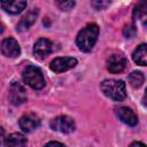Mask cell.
Instances as JSON below:
<instances>
[{
  "label": "cell",
  "instance_id": "1",
  "mask_svg": "<svg viewBox=\"0 0 147 147\" xmlns=\"http://www.w3.org/2000/svg\"><path fill=\"white\" fill-rule=\"evenodd\" d=\"M98 36L99 26L95 23H90L78 32L76 37V45L82 52H90L95 45Z\"/></svg>",
  "mask_w": 147,
  "mask_h": 147
},
{
  "label": "cell",
  "instance_id": "2",
  "mask_svg": "<svg viewBox=\"0 0 147 147\" xmlns=\"http://www.w3.org/2000/svg\"><path fill=\"white\" fill-rule=\"evenodd\" d=\"M103 94L115 101H122L126 96L125 83L117 79H106L100 85Z\"/></svg>",
  "mask_w": 147,
  "mask_h": 147
},
{
  "label": "cell",
  "instance_id": "3",
  "mask_svg": "<svg viewBox=\"0 0 147 147\" xmlns=\"http://www.w3.org/2000/svg\"><path fill=\"white\" fill-rule=\"evenodd\" d=\"M23 80L33 90H41L46 84L41 70L36 65H28L23 70Z\"/></svg>",
  "mask_w": 147,
  "mask_h": 147
},
{
  "label": "cell",
  "instance_id": "4",
  "mask_svg": "<svg viewBox=\"0 0 147 147\" xmlns=\"http://www.w3.org/2000/svg\"><path fill=\"white\" fill-rule=\"evenodd\" d=\"M51 127L54 131H59L61 133H71L75 131V122L71 117L62 115L53 118L51 121Z\"/></svg>",
  "mask_w": 147,
  "mask_h": 147
},
{
  "label": "cell",
  "instance_id": "5",
  "mask_svg": "<svg viewBox=\"0 0 147 147\" xmlns=\"http://www.w3.org/2000/svg\"><path fill=\"white\" fill-rule=\"evenodd\" d=\"M25 87L20 82H13L9 87V99L14 106H20L26 101Z\"/></svg>",
  "mask_w": 147,
  "mask_h": 147
},
{
  "label": "cell",
  "instance_id": "6",
  "mask_svg": "<svg viewBox=\"0 0 147 147\" xmlns=\"http://www.w3.org/2000/svg\"><path fill=\"white\" fill-rule=\"evenodd\" d=\"M54 49L53 42L47 38H40L34 42L33 46V54L38 59H45L48 56Z\"/></svg>",
  "mask_w": 147,
  "mask_h": 147
},
{
  "label": "cell",
  "instance_id": "7",
  "mask_svg": "<svg viewBox=\"0 0 147 147\" xmlns=\"http://www.w3.org/2000/svg\"><path fill=\"white\" fill-rule=\"evenodd\" d=\"M126 59L123 54H113L107 59V69L111 74H119L125 69Z\"/></svg>",
  "mask_w": 147,
  "mask_h": 147
},
{
  "label": "cell",
  "instance_id": "8",
  "mask_svg": "<svg viewBox=\"0 0 147 147\" xmlns=\"http://www.w3.org/2000/svg\"><path fill=\"white\" fill-rule=\"evenodd\" d=\"M77 64V60L74 57H56L54 59L49 67L54 72H64L69 69H72L74 67H76Z\"/></svg>",
  "mask_w": 147,
  "mask_h": 147
},
{
  "label": "cell",
  "instance_id": "9",
  "mask_svg": "<svg viewBox=\"0 0 147 147\" xmlns=\"http://www.w3.org/2000/svg\"><path fill=\"white\" fill-rule=\"evenodd\" d=\"M0 49H1V53L7 57H16L21 53L18 42L11 37L2 40V42L0 45Z\"/></svg>",
  "mask_w": 147,
  "mask_h": 147
},
{
  "label": "cell",
  "instance_id": "10",
  "mask_svg": "<svg viewBox=\"0 0 147 147\" xmlns=\"http://www.w3.org/2000/svg\"><path fill=\"white\" fill-rule=\"evenodd\" d=\"M18 124H20V127L23 132H31V131H33L34 129H37L39 126L40 119L36 114L28 113V114H24L20 118Z\"/></svg>",
  "mask_w": 147,
  "mask_h": 147
},
{
  "label": "cell",
  "instance_id": "11",
  "mask_svg": "<svg viewBox=\"0 0 147 147\" xmlns=\"http://www.w3.org/2000/svg\"><path fill=\"white\" fill-rule=\"evenodd\" d=\"M116 115L118 116V118L124 122L125 124L130 125V126H134L138 124V117L137 115L134 114V111L129 108V107H119V108H116L115 110Z\"/></svg>",
  "mask_w": 147,
  "mask_h": 147
},
{
  "label": "cell",
  "instance_id": "12",
  "mask_svg": "<svg viewBox=\"0 0 147 147\" xmlns=\"http://www.w3.org/2000/svg\"><path fill=\"white\" fill-rule=\"evenodd\" d=\"M38 14H39V10L37 8H33L30 11H28L17 23V31L23 32V31H26L28 29H30L31 25L34 24V22L38 17Z\"/></svg>",
  "mask_w": 147,
  "mask_h": 147
},
{
  "label": "cell",
  "instance_id": "13",
  "mask_svg": "<svg viewBox=\"0 0 147 147\" xmlns=\"http://www.w3.org/2000/svg\"><path fill=\"white\" fill-rule=\"evenodd\" d=\"M26 6V0H1V7L5 11L16 15L20 14Z\"/></svg>",
  "mask_w": 147,
  "mask_h": 147
},
{
  "label": "cell",
  "instance_id": "14",
  "mask_svg": "<svg viewBox=\"0 0 147 147\" xmlns=\"http://www.w3.org/2000/svg\"><path fill=\"white\" fill-rule=\"evenodd\" d=\"M132 59H133V61H134L137 64L145 67V65L147 64V45H146V44L139 45V46L136 48V51L133 52Z\"/></svg>",
  "mask_w": 147,
  "mask_h": 147
},
{
  "label": "cell",
  "instance_id": "15",
  "mask_svg": "<svg viewBox=\"0 0 147 147\" xmlns=\"http://www.w3.org/2000/svg\"><path fill=\"white\" fill-rule=\"evenodd\" d=\"M26 142H28V140L22 133H11L8 137H5L6 146L17 147V146H24V145H26Z\"/></svg>",
  "mask_w": 147,
  "mask_h": 147
},
{
  "label": "cell",
  "instance_id": "16",
  "mask_svg": "<svg viewBox=\"0 0 147 147\" xmlns=\"http://www.w3.org/2000/svg\"><path fill=\"white\" fill-rule=\"evenodd\" d=\"M146 13H147V3H146V0H140L138 2V5L134 6L133 13H132V17H133V20L145 18L146 17Z\"/></svg>",
  "mask_w": 147,
  "mask_h": 147
},
{
  "label": "cell",
  "instance_id": "17",
  "mask_svg": "<svg viewBox=\"0 0 147 147\" xmlns=\"http://www.w3.org/2000/svg\"><path fill=\"white\" fill-rule=\"evenodd\" d=\"M144 80H145V77H144V74L140 72V71H132L129 76V82H130V85L134 88H139L142 84H144Z\"/></svg>",
  "mask_w": 147,
  "mask_h": 147
},
{
  "label": "cell",
  "instance_id": "18",
  "mask_svg": "<svg viewBox=\"0 0 147 147\" xmlns=\"http://www.w3.org/2000/svg\"><path fill=\"white\" fill-rule=\"evenodd\" d=\"M55 5L61 10H70L75 6V0H55Z\"/></svg>",
  "mask_w": 147,
  "mask_h": 147
},
{
  "label": "cell",
  "instance_id": "19",
  "mask_svg": "<svg viewBox=\"0 0 147 147\" xmlns=\"http://www.w3.org/2000/svg\"><path fill=\"white\" fill-rule=\"evenodd\" d=\"M137 34V28L134 24H126L123 28V36L125 38H133Z\"/></svg>",
  "mask_w": 147,
  "mask_h": 147
},
{
  "label": "cell",
  "instance_id": "20",
  "mask_svg": "<svg viewBox=\"0 0 147 147\" xmlns=\"http://www.w3.org/2000/svg\"><path fill=\"white\" fill-rule=\"evenodd\" d=\"M91 5L96 10H102L110 5V0H91Z\"/></svg>",
  "mask_w": 147,
  "mask_h": 147
},
{
  "label": "cell",
  "instance_id": "21",
  "mask_svg": "<svg viewBox=\"0 0 147 147\" xmlns=\"http://www.w3.org/2000/svg\"><path fill=\"white\" fill-rule=\"evenodd\" d=\"M5 145V130L0 126V146Z\"/></svg>",
  "mask_w": 147,
  "mask_h": 147
},
{
  "label": "cell",
  "instance_id": "22",
  "mask_svg": "<svg viewBox=\"0 0 147 147\" xmlns=\"http://www.w3.org/2000/svg\"><path fill=\"white\" fill-rule=\"evenodd\" d=\"M46 145H47V146H49V145H61V146H63V144H62V142H59V141H49V142H47Z\"/></svg>",
  "mask_w": 147,
  "mask_h": 147
},
{
  "label": "cell",
  "instance_id": "23",
  "mask_svg": "<svg viewBox=\"0 0 147 147\" xmlns=\"http://www.w3.org/2000/svg\"><path fill=\"white\" fill-rule=\"evenodd\" d=\"M3 30H5V26H3V24H2L1 21H0V34L3 32Z\"/></svg>",
  "mask_w": 147,
  "mask_h": 147
},
{
  "label": "cell",
  "instance_id": "24",
  "mask_svg": "<svg viewBox=\"0 0 147 147\" xmlns=\"http://www.w3.org/2000/svg\"><path fill=\"white\" fill-rule=\"evenodd\" d=\"M133 145H141V146H145V144H142V142H137V141L131 144V146H133Z\"/></svg>",
  "mask_w": 147,
  "mask_h": 147
}]
</instances>
